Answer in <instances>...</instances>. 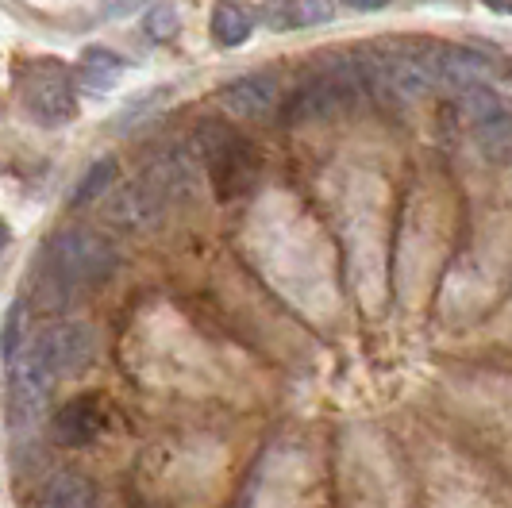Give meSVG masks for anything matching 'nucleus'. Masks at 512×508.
<instances>
[{"mask_svg": "<svg viewBox=\"0 0 512 508\" xmlns=\"http://www.w3.org/2000/svg\"><path fill=\"white\" fill-rule=\"evenodd\" d=\"M27 347H31V355L47 366V374L58 381L93 366V358H97V335H93L89 324L66 320V324L47 328L35 343H27Z\"/></svg>", "mask_w": 512, "mask_h": 508, "instance_id": "nucleus-6", "label": "nucleus"}, {"mask_svg": "<svg viewBox=\"0 0 512 508\" xmlns=\"http://www.w3.org/2000/svg\"><path fill=\"white\" fill-rule=\"evenodd\" d=\"M8 243H12V228H8L4 220H0V254L8 251Z\"/></svg>", "mask_w": 512, "mask_h": 508, "instance_id": "nucleus-21", "label": "nucleus"}, {"mask_svg": "<svg viewBox=\"0 0 512 508\" xmlns=\"http://www.w3.org/2000/svg\"><path fill=\"white\" fill-rule=\"evenodd\" d=\"M178 27H181L178 8L162 0V4H154L151 12H147V20H143V35H147L151 43H170V39L178 35Z\"/></svg>", "mask_w": 512, "mask_h": 508, "instance_id": "nucleus-17", "label": "nucleus"}, {"mask_svg": "<svg viewBox=\"0 0 512 508\" xmlns=\"http://www.w3.org/2000/svg\"><path fill=\"white\" fill-rule=\"evenodd\" d=\"M343 4H351L355 12H378V8H385L389 0H343Z\"/></svg>", "mask_w": 512, "mask_h": 508, "instance_id": "nucleus-19", "label": "nucleus"}, {"mask_svg": "<svg viewBox=\"0 0 512 508\" xmlns=\"http://www.w3.org/2000/svg\"><path fill=\"white\" fill-rule=\"evenodd\" d=\"M220 104L235 120H262L278 104V77L274 74H243L220 89Z\"/></svg>", "mask_w": 512, "mask_h": 508, "instance_id": "nucleus-8", "label": "nucleus"}, {"mask_svg": "<svg viewBox=\"0 0 512 508\" xmlns=\"http://www.w3.org/2000/svg\"><path fill=\"white\" fill-rule=\"evenodd\" d=\"M51 389L54 378L47 374V366L31 355V347H24L8 362V428L16 435L35 432L51 405Z\"/></svg>", "mask_w": 512, "mask_h": 508, "instance_id": "nucleus-5", "label": "nucleus"}, {"mask_svg": "<svg viewBox=\"0 0 512 508\" xmlns=\"http://www.w3.org/2000/svg\"><path fill=\"white\" fill-rule=\"evenodd\" d=\"M116 158H97L89 170H85V178H81V185H77V193H74V208H85V204H93L97 197H101L104 189L116 181Z\"/></svg>", "mask_w": 512, "mask_h": 508, "instance_id": "nucleus-15", "label": "nucleus"}, {"mask_svg": "<svg viewBox=\"0 0 512 508\" xmlns=\"http://www.w3.org/2000/svg\"><path fill=\"white\" fill-rule=\"evenodd\" d=\"M351 97V85L339 81V77H324V81H312L301 85L289 104H285V124H308V120H328L335 116Z\"/></svg>", "mask_w": 512, "mask_h": 508, "instance_id": "nucleus-9", "label": "nucleus"}, {"mask_svg": "<svg viewBox=\"0 0 512 508\" xmlns=\"http://www.w3.org/2000/svg\"><path fill=\"white\" fill-rule=\"evenodd\" d=\"M104 428V405L101 397H93V393H81L74 401H66V405L54 412V439L62 443V447H89Z\"/></svg>", "mask_w": 512, "mask_h": 508, "instance_id": "nucleus-10", "label": "nucleus"}, {"mask_svg": "<svg viewBox=\"0 0 512 508\" xmlns=\"http://www.w3.org/2000/svg\"><path fill=\"white\" fill-rule=\"evenodd\" d=\"M197 158L205 162L212 189H216L220 201L247 193L258 174L255 147L228 124H205L197 131Z\"/></svg>", "mask_w": 512, "mask_h": 508, "instance_id": "nucleus-2", "label": "nucleus"}, {"mask_svg": "<svg viewBox=\"0 0 512 508\" xmlns=\"http://www.w3.org/2000/svg\"><path fill=\"white\" fill-rule=\"evenodd\" d=\"M35 508H97V485L89 482L85 474L62 470L43 482Z\"/></svg>", "mask_w": 512, "mask_h": 508, "instance_id": "nucleus-12", "label": "nucleus"}, {"mask_svg": "<svg viewBox=\"0 0 512 508\" xmlns=\"http://www.w3.org/2000/svg\"><path fill=\"white\" fill-rule=\"evenodd\" d=\"M501 74H505V81H509V85H512V58H509V62H505V66H501Z\"/></svg>", "mask_w": 512, "mask_h": 508, "instance_id": "nucleus-22", "label": "nucleus"}, {"mask_svg": "<svg viewBox=\"0 0 512 508\" xmlns=\"http://www.w3.org/2000/svg\"><path fill=\"white\" fill-rule=\"evenodd\" d=\"M208 27H212V39L220 47H243L255 35V12L235 4V0H220L208 16Z\"/></svg>", "mask_w": 512, "mask_h": 508, "instance_id": "nucleus-13", "label": "nucleus"}, {"mask_svg": "<svg viewBox=\"0 0 512 508\" xmlns=\"http://www.w3.org/2000/svg\"><path fill=\"white\" fill-rule=\"evenodd\" d=\"M20 97L31 120L43 127H62L77 120V89L74 74L66 66H58L51 58H39L24 66L20 74Z\"/></svg>", "mask_w": 512, "mask_h": 508, "instance_id": "nucleus-4", "label": "nucleus"}, {"mask_svg": "<svg viewBox=\"0 0 512 508\" xmlns=\"http://www.w3.org/2000/svg\"><path fill=\"white\" fill-rule=\"evenodd\" d=\"M128 70V62L120 58L116 51H108V47H89V51L81 54V81L89 85V89H97V93H108L120 77Z\"/></svg>", "mask_w": 512, "mask_h": 508, "instance_id": "nucleus-14", "label": "nucleus"}, {"mask_svg": "<svg viewBox=\"0 0 512 508\" xmlns=\"http://www.w3.org/2000/svg\"><path fill=\"white\" fill-rule=\"evenodd\" d=\"M258 20L270 31H308V27L332 24L335 0H266L258 8Z\"/></svg>", "mask_w": 512, "mask_h": 508, "instance_id": "nucleus-11", "label": "nucleus"}, {"mask_svg": "<svg viewBox=\"0 0 512 508\" xmlns=\"http://www.w3.org/2000/svg\"><path fill=\"white\" fill-rule=\"evenodd\" d=\"M166 208L170 201L154 189V181L147 174H139L135 181L128 185H120L116 193H112V201H108V220L116 224V228L124 231H151L154 224H162V216H166Z\"/></svg>", "mask_w": 512, "mask_h": 508, "instance_id": "nucleus-7", "label": "nucleus"}, {"mask_svg": "<svg viewBox=\"0 0 512 508\" xmlns=\"http://www.w3.org/2000/svg\"><path fill=\"white\" fill-rule=\"evenodd\" d=\"M27 343H31V339H27V308L12 305L8 316H4V328H0V358H4V366L20 355Z\"/></svg>", "mask_w": 512, "mask_h": 508, "instance_id": "nucleus-16", "label": "nucleus"}, {"mask_svg": "<svg viewBox=\"0 0 512 508\" xmlns=\"http://www.w3.org/2000/svg\"><path fill=\"white\" fill-rule=\"evenodd\" d=\"M489 12H501V16H512V0H482Z\"/></svg>", "mask_w": 512, "mask_h": 508, "instance_id": "nucleus-20", "label": "nucleus"}, {"mask_svg": "<svg viewBox=\"0 0 512 508\" xmlns=\"http://www.w3.org/2000/svg\"><path fill=\"white\" fill-rule=\"evenodd\" d=\"M451 97H455L459 112L466 116L478 151L486 154L489 162H509L512 158V108L505 104V97L489 85V77L466 81L459 89H451Z\"/></svg>", "mask_w": 512, "mask_h": 508, "instance_id": "nucleus-3", "label": "nucleus"}, {"mask_svg": "<svg viewBox=\"0 0 512 508\" xmlns=\"http://www.w3.org/2000/svg\"><path fill=\"white\" fill-rule=\"evenodd\" d=\"M47 278L70 293V289H85V285H104V281L116 274L120 266V254L116 247L89 228H70L62 235H54L47 243Z\"/></svg>", "mask_w": 512, "mask_h": 508, "instance_id": "nucleus-1", "label": "nucleus"}, {"mask_svg": "<svg viewBox=\"0 0 512 508\" xmlns=\"http://www.w3.org/2000/svg\"><path fill=\"white\" fill-rule=\"evenodd\" d=\"M147 0H101V12L108 20H128L131 12H139Z\"/></svg>", "mask_w": 512, "mask_h": 508, "instance_id": "nucleus-18", "label": "nucleus"}]
</instances>
